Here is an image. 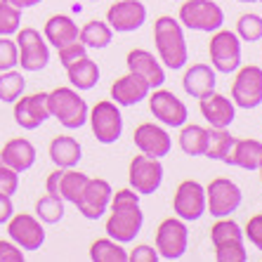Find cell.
Returning <instances> with one entry per match:
<instances>
[{"label": "cell", "mask_w": 262, "mask_h": 262, "mask_svg": "<svg viewBox=\"0 0 262 262\" xmlns=\"http://www.w3.org/2000/svg\"><path fill=\"white\" fill-rule=\"evenodd\" d=\"M36 217L40 220L43 225H57V222L64 217V199H61V196H52V194L38 199Z\"/></svg>", "instance_id": "cell-35"}, {"label": "cell", "mask_w": 262, "mask_h": 262, "mask_svg": "<svg viewBox=\"0 0 262 262\" xmlns=\"http://www.w3.org/2000/svg\"><path fill=\"white\" fill-rule=\"evenodd\" d=\"M19 64L17 40H10V36H0V71H10Z\"/></svg>", "instance_id": "cell-38"}, {"label": "cell", "mask_w": 262, "mask_h": 262, "mask_svg": "<svg viewBox=\"0 0 262 262\" xmlns=\"http://www.w3.org/2000/svg\"><path fill=\"white\" fill-rule=\"evenodd\" d=\"M78 24L69 14H55V17H50L45 21V40L50 45H55L57 50L78 40Z\"/></svg>", "instance_id": "cell-26"}, {"label": "cell", "mask_w": 262, "mask_h": 262, "mask_svg": "<svg viewBox=\"0 0 262 262\" xmlns=\"http://www.w3.org/2000/svg\"><path fill=\"white\" fill-rule=\"evenodd\" d=\"M146 21V7L140 0H118L106 12V24L116 33H133Z\"/></svg>", "instance_id": "cell-17"}, {"label": "cell", "mask_w": 262, "mask_h": 262, "mask_svg": "<svg viewBox=\"0 0 262 262\" xmlns=\"http://www.w3.org/2000/svg\"><path fill=\"white\" fill-rule=\"evenodd\" d=\"M24 88H26V78L19 71L10 69V71L0 73V102L14 104L24 95Z\"/></svg>", "instance_id": "cell-34"}, {"label": "cell", "mask_w": 262, "mask_h": 262, "mask_svg": "<svg viewBox=\"0 0 262 262\" xmlns=\"http://www.w3.org/2000/svg\"><path fill=\"white\" fill-rule=\"evenodd\" d=\"M90 177L85 175V172H78L73 170V168H64V175H61V187H59V196L64 199V201L69 203H78L80 194H83V189H85V184Z\"/></svg>", "instance_id": "cell-33"}, {"label": "cell", "mask_w": 262, "mask_h": 262, "mask_svg": "<svg viewBox=\"0 0 262 262\" xmlns=\"http://www.w3.org/2000/svg\"><path fill=\"white\" fill-rule=\"evenodd\" d=\"M67 76L76 90H92L99 80V67L97 61H92L90 57H80V59L71 61L67 67Z\"/></svg>", "instance_id": "cell-28"}, {"label": "cell", "mask_w": 262, "mask_h": 262, "mask_svg": "<svg viewBox=\"0 0 262 262\" xmlns=\"http://www.w3.org/2000/svg\"><path fill=\"white\" fill-rule=\"evenodd\" d=\"M227 165H236L244 170H260L262 165V142L257 140H236L225 161Z\"/></svg>", "instance_id": "cell-25"}, {"label": "cell", "mask_w": 262, "mask_h": 262, "mask_svg": "<svg viewBox=\"0 0 262 262\" xmlns=\"http://www.w3.org/2000/svg\"><path fill=\"white\" fill-rule=\"evenodd\" d=\"M236 36L244 43H257L262 40V17L255 12L241 14L236 21Z\"/></svg>", "instance_id": "cell-36"}, {"label": "cell", "mask_w": 262, "mask_h": 262, "mask_svg": "<svg viewBox=\"0 0 262 262\" xmlns=\"http://www.w3.org/2000/svg\"><path fill=\"white\" fill-rule=\"evenodd\" d=\"M133 140H135V146H137L142 154L154 156V159L168 156V154H170V146H172L170 135L165 133L161 125H156V123H142L140 128L135 130Z\"/></svg>", "instance_id": "cell-19"}, {"label": "cell", "mask_w": 262, "mask_h": 262, "mask_svg": "<svg viewBox=\"0 0 262 262\" xmlns=\"http://www.w3.org/2000/svg\"><path fill=\"white\" fill-rule=\"evenodd\" d=\"M154 43H156L159 61H163L165 67L172 69V71L182 69L187 64V59H189L182 24L177 19L168 17V14L154 21Z\"/></svg>", "instance_id": "cell-1"}, {"label": "cell", "mask_w": 262, "mask_h": 262, "mask_svg": "<svg viewBox=\"0 0 262 262\" xmlns=\"http://www.w3.org/2000/svg\"><path fill=\"white\" fill-rule=\"evenodd\" d=\"M7 234L21 250H40L45 244L43 222L29 213H17L7 220Z\"/></svg>", "instance_id": "cell-15"}, {"label": "cell", "mask_w": 262, "mask_h": 262, "mask_svg": "<svg viewBox=\"0 0 262 262\" xmlns=\"http://www.w3.org/2000/svg\"><path fill=\"white\" fill-rule=\"evenodd\" d=\"M21 29V10L10 0H0V36H12Z\"/></svg>", "instance_id": "cell-37"}, {"label": "cell", "mask_w": 262, "mask_h": 262, "mask_svg": "<svg viewBox=\"0 0 262 262\" xmlns=\"http://www.w3.org/2000/svg\"><path fill=\"white\" fill-rule=\"evenodd\" d=\"M189 246V229L182 217L163 220L156 229V250L163 260H180Z\"/></svg>", "instance_id": "cell-8"}, {"label": "cell", "mask_w": 262, "mask_h": 262, "mask_svg": "<svg viewBox=\"0 0 262 262\" xmlns=\"http://www.w3.org/2000/svg\"><path fill=\"white\" fill-rule=\"evenodd\" d=\"M161 260L159 257V250L154 248V246H135V250L128 253V262H156Z\"/></svg>", "instance_id": "cell-42"}, {"label": "cell", "mask_w": 262, "mask_h": 262, "mask_svg": "<svg viewBox=\"0 0 262 262\" xmlns=\"http://www.w3.org/2000/svg\"><path fill=\"white\" fill-rule=\"evenodd\" d=\"M111 196H114V189H111V184L106 182V180H99V177H95V180H88L85 189H83V194H80L78 203H76V208L80 210V215L88 220H99L104 213H106V208H109L111 203Z\"/></svg>", "instance_id": "cell-16"}, {"label": "cell", "mask_w": 262, "mask_h": 262, "mask_svg": "<svg viewBox=\"0 0 262 262\" xmlns=\"http://www.w3.org/2000/svg\"><path fill=\"white\" fill-rule=\"evenodd\" d=\"M0 262H24V250L14 241H0Z\"/></svg>", "instance_id": "cell-43"}, {"label": "cell", "mask_w": 262, "mask_h": 262, "mask_svg": "<svg viewBox=\"0 0 262 262\" xmlns=\"http://www.w3.org/2000/svg\"><path fill=\"white\" fill-rule=\"evenodd\" d=\"M232 102L238 109H257L262 104V69L255 64L238 67L236 80L232 85Z\"/></svg>", "instance_id": "cell-11"}, {"label": "cell", "mask_w": 262, "mask_h": 262, "mask_svg": "<svg viewBox=\"0 0 262 262\" xmlns=\"http://www.w3.org/2000/svg\"><path fill=\"white\" fill-rule=\"evenodd\" d=\"M0 73H3V71H0Z\"/></svg>", "instance_id": "cell-50"}, {"label": "cell", "mask_w": 262, "mask_h": 262, "mask_svg": "<svg viewBox=\"0 0 262 262\" xmlns=\"http://www.w3.org/2000/svg\"><path fill=\"white\" fill-rule=\"evenodd\" d=\"M85 55H88V48H85V45L80 43V40H73V43L59 48V64L67 69L71 61L80 59V57H85Z\"/></svg>", "instance_id": "cell-40"}, {"label": "cell", "mask_w": 262, "mask_h": 262, "mask_svg": "<svg viewBox=\"0 0 262 262\" xmlns=\"http://www.w3.org/2000/svg\"><path fill=\"white\" fill-rule=\"evenodd\" d=\"M234 142H236V137H234L227 128H208V149L203 156L225 163L229 151H232Z\"/></svg>", "instance_id": "cell-30"}, {"label": "cell", "mask_w": 262, "mask_h": 262, "mask_svg": "<svg viewBox=\"0 0 262 262\" xmlns=\"http://www.w3.org/2000/svg\"><path fill=\"white\" fill-rule=\"evenodd\" d=\"M180 24L191 31L215 33L225 24V12L213 0H182V5H180Z\"/></svg>", "instance_id": "cell-4"}, {"label": "cell", "mask_w": 262, "mask_h": 262, "mask_svg": "<svg viewBox=\"0 0 262 262\" xmlns=\"http://www.w3.org/2000/svg\"><path fill=\"white\" fill-rule=\"evenodd\" d=\"M111 215L106 220V234L118 244H130L142 232L144 213L140 203H109Z\"/></svg>", "instance_id": "cell-5"}, {"label": "cell", "mask_w": 262, "mask_h": 262, "mask_svg": "<svg viewBox=\"0 0 262 262\" xmlns=\"http://www.w3.org/2000/svg\"><path fill=\"white\" fill-rule=\"evenodd\" d=\"M244 229L229 217H217L210 229V241L215 246V260L217 262H246L248 250L244 244Z\"/></svg>", "instance_id": "cell-3"}, {"label": "cell", "mask_w": 262, "mask_h": 262, "mask_svg": "<svg viewBox=\"0 0 262 262\" xmlns=\"http://www.w3.org/2000/svg\"><path fill=\"white\" fill-rule=\"evenodd\" d=\"M17 189H19V172L14 168H10V165L0 163V194L12 196L17 194Z\"/></svg>", "instance_id": "cell-39"}, {"label": "cell", "mask_w": 262, "mask_h": 262, "mask_svg": "<svg viewBox=\"0 0 262 262\" xmlns=\"http://www.w3.org/2000/svg\"><path fill=\"white\" fill-rule=\"evenodd\" d=\"M14 215V206H12V196L0 194V225H7V220Z\"/></svg>", "instance_id": "cell-45"}, {"label": "cell", "mask_w": 262, "mask_h": 262, "mask_svg": "<svg viewBox=\"0 0 262 262\" xmlns=\"http://www.w3.org/2000/svg\"><path fill=\"white\" fill-rule=\"evenodd\" d=\"M172 210L184 222L201 220L203 213H206V187L201 182H196V180H184L175 191Z\"/></svg>", "instance_id": "cell-13"}, {"label": "cell", "mask_w": 262, "mask_h": 262, "mask_svg": "<svg viewBox=\"0 0 262 262\" xmlns=\"http://www.w3.org/2000/svg\"><path fill=\"white\" fill-rule=\"evenodd\" d=\"M210 67L217 73H234L241 67V38L234 31L217 29L210 38Z\"/></svg>", "instance_id": "cell-7"}, {"label": "cell", "mask_w": 262, "mask_h": 262, "mask_svg": "<svg viewBox=\"0 0 262 262\" xmlns=\"http://www.w3.org/2000/svg\"><path fill=\"white\" fill-rule=\"evenodd\" d=\"M17 50H19V64L24 71H40L48 67L50 61V48L48 40L40 36V31L31 29H19L17 31Z\"/></svg>", "instance_id": "cell-10"}, {"label": "cell", "mask_w": 262, "mask_h": 262, "mask_svg": "<svg viewBox=\"0 0 262 262\" xmlns=\"http://www.w3.org/2000/svg\"><path fill=\"white\" fill-rule=\"evenodd\" d=\"M180 146L187 156H203L208 149V128L184 123L182 133H180Z\"/></svg>", "instance_id": "cell-31"}, {"label": "cell", "mask_w": 262, "mask_h": 262, "mask_svg": "<svg viewBox=\"0 0 262 262\" xmlns=\"http://www.w3.org/2000/svg\"><path fill=\"white\" fill-rule=\"evenodd\" d=\"M149 109L154 118H159L168 128H182L189 118L187 104L170 90H154V95H149Z\"/></svg>", "instance_id": "cell-14"}, {"label": "cell", "mask_w": 262, "mask_h": 262, "mask_svg": "<svg viewBox=\"0 0 262 262\" xmlns=\"http://www.w3.org/2000/svg\"><path fill=\"white\" fill-rule=\"evenodd\" d=\"M215 69L208 67V64H194L184 71L182 78V88L184 92L194 99H201L210 92H215V83H217V76H215Z\"/></svg>", "instance_id": "cell-23"}, {"label": "cell", "mask_w": 262, "mask_h": 262, "mask_svg": "<svg viewBox=\"0 0 262 262\" xmlns=\"http://www.w3.org/2000/svg\"><path fill=\"white\" fill-rule=\"evenodd\" d=\"M14 7H19V10H26V7H33V5H40L43 0H10Z\"/></svg>", "instance_id": "cell-46"}, {"label": "cell", "mask_w": 262, "mask_h": 262, "mask_svg": "<svg viewBox=\"0 0 262 262\" xmlns=\"http://www.w3.org/2000/svg\"><path fill=\"white\" fill-rule=\"evenodd\" d=\"M90 3H97V0H90Z\"/></svg>", "instance_id": "cell-49"}, {"label": "cell", "mask_w": 262, "mask_h": 262, "mask_svg": "<svg viewBox=\"0 0 262 262\" xmlns=\"http://www.w3.org/2000/svg\"><path fill=\"white\" fill-rule=\"evenodd\" d=\"M244 236L248 238V241H250L253 246H255L257 250H262V213L253 215V217L248 220V225H246Z\"/></svg>", "instance_id": "cell-41"}, {"label": "cell", "mask_w": 262, "mask_h": 262, "mask_svg": "<svg viewBox=\"0 0 262 262\" xmlns=\"http://www.w3.org/2000/svg\"><path fill=\"white\" fill-rule=\"evenodd\" d=\"M61 175H64V168H57V170H52V172H50V175H48V182H45V189H48V194H52V196H59Z\"/></svg>", "instance_id": "cell-44"}, {"label": "cell", "mask_w": 262, "mask_h": 262, "mask_svg": "<svg viewBox=\"0 0 262 262\" xmlns=\"http://www.w3.org/2000/svg\"><path fill=\"white\" fill-rule=\"evenodd\" d=\"M199 106H201V114L210 128H229L236 118V104L232 99H227L225 95H217V92H210V95L201 97Z\"/></svg>", "instance_id": "cell-20"}, {"label": "cell", "mask_w": 262, "mask_h": 262, "mask_svg": "<svg viewBox=\"0 0 262 262\" xmlns=\"http://www.w3.org/2000/svg\"><path fill=\"white\" fill-rule=\"evenodd\" d=\"M149 92H151V85L142 76L128 71L123 78H118L111 85V99L118 106H135V104H140L142 99L149 97Z\"/></svg>", "instance_id": "cell-21"}, {"label": "cell", "mask_w": 262, "mask_h": 262, "mask_svg": "<svg viewBox=\"0 0 262 262\" xmlns=\"http://www.w3.org/2000/svg\"><path fill=\"white\" fill-rule=\"evenodd\" d=\"M111 38H114V29H111L106 21H88L78 33V40L85 45L88 50H104L106 45L111 43Z\"/></svg>", "instance_id": "cell-29"}, {"label": "cell", "mask_w": 262, "mask_h": 262, "mask_svg": "<svg viewBox=\"0 0 262 262\" xmlns=\"http://www.w3.org/2000/svg\"><path fill=\"white\" fill-rule=\"evenodd\" d=\"M92 125V135L102 144H114L123 135V116L116 102H97L88 114Z\"/></svg>", "instance_id": "cell-9"}, {"label": "cell", "mask_w": 262, "mask_h": 262, "mask_svg": "<svg viewBox=\"0 0 262 262\" xmlns=\"http://www.w3.org/2000/svg\"><path fill=\"white\" fill-rule=\"evenodd\" d=\"M236 3H262V0H236Z\"/></svg>", "instance_id": "cell-47"}, {"label": "cell", "mask_w": 262, "mask_h": 262, "mask_svg": "<svg viewBox=\"0 0 262 262\" xmlns=\"http://www.w3.org/2000/svg\"><path fill=\"white\" fill-rule=\"evenodd\" d=\"M128 180L137 194H154L163 182V163L161 159L146 156L140 154L130 161V170H128Z\"/></svg>", "instance_id": "cell-12"}, {"label": "cell", "mask_w": 262, "mask_h": 262, "mask_svg": "<svg viewBox=\"0 0 262 262\" xmlns=\"http://www.w3.org/2000/svg\"><path fill=\"white\" fill-rule=\"evenodd\" d=\"M0 163L10 165V168H14L17 172L31 170L33 163H36V146L31 144L29 140H24V137H14V140H10L3 146Z\"/></svg>", "instance_id": "cell-24"}, {"label": "cell", "mask_w": 262, "mask_h": 262, "mask_svg": "<svg viewBox=\"0 0 262 262\" xmlns=\"http://www.w3.org/2000/svg\"><path fill=\"white\" fill-rule=\"evenodd\" d=\"M48 109L50 116L57 118L67 130L83 128L90 114L85 99L80 97L76 88H57L48 92Z\"/></svg>", "instance_id": "cell-2"}, {"label": "cell", "mask_w": 262, "mask_h": 262, "mask_svg": "<svg viewBox=\"0 0 262 262\" xmlns=\"http://www.w3.org/2000/svg\"><path fill=\"white\" fill-rule=\"evenodd\" d=\"M90 260L95 262H128V250L114 238H97L90 246Z\"/></svg>", "instance_id": "cell-32"}, {"label": "cell", "mask_w": 262, "mask_h": 262, "mask_svg": "<svg viewBox=\"0 0 262 262\" xmlns=\"http://www.w3.org/2000/svg\"><path fill=\"white\" fill-rule=\"evenodd\" d=\"M260 180H262V165H260Z\"/></svg>", "instance_id": "cell-48"}, {"label": "cell", "mask_w": 262, "mask_h": 262, "mask_svg": "<svg viewBox=\"0 0 262 262\" xmlns=\"http://www.w3.org/2000/svg\"><path fill=\"white\" fill-rule=\"evenodd\" d=\"M125 64H128V71L142 76L151 88H161L165 83L163 67L149 50H130L128 57H125Z\"/></svg>", "instance_id": "cell-22"}, {"label": "cell", "mask_w": 262, "mask_h": 262, "mask_svg": "<svg viewBox=\"0 0 262 262\" xmlns=\"http://www.w3.org/2000/svg\"><path fill=\"white\" fill-rule=\"evenodd\" d=\"M80 159H83V149L73 137L59 135L50 142V161L57 168H76Z\"/></svg>", "instance_id": "cell-27"}, {"label": "cell", "mask_w": 262, "mask_h": 262, "mask_svg": "<svg viewBox=\"0 0 262 262\" xmlns=\"http://www.w3.org/2000/svg\"><path fill=\"white\" fill-rule=\"evenodd\" d=\"M244 201L241 187L227 177H215L206 187V210L213 217H229Z\"/></svg>", "instance_id": "cell-6"}, {"label": "cell", "mask_w": 262, "mask_h": 262, "mask_svg": "<svg viewBox=\"0 0 262 262\" xmlns=\"http://www.w3.org/2000/svg\"><path fill=\"white\" fill-rule=\"evenodd\" d=\"M50 118L48 109V92H36L29 97H19L14 102V121L24 130H36L40 128Z\"/></svg>", "instance_id": "cell-18"}]
</instances>
